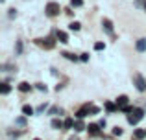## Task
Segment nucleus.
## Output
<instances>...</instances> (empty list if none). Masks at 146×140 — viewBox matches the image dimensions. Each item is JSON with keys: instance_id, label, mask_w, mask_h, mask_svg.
Instances as JSON below:
<instances>
[{"instance_id": "nucleus-1", "label": "nucleus", "mask_w": 146, "mask_h": 140, "mask_svg": "<svg viewBox=\"0 0 146 140\" xmlns=\"http://www.w3.org/2000/svg\"><path fill=\"white\" fill-rule=\"evenodd\" d=\"M143 118H144V109H133V112L128 114V122L131 124V126H137Z\"/></svg>"}, {"instance_id": "nucleus-2", "label": "nucleus", "mask_w": 146, "mask_h": 140, "mask_svg": "<svg viewBox=\"0 0 146 140\" xmlns=\"http://www.w3.org/2000/svg\"><path fill=\"white\" fill-rule=\"evenodd\" d=\"M44 11H46L48 17H57V15L61 13V6L57 2H48L46 7H44Z\"/></svg>"}, {"instance_id": "nucleus-3", "label": "nucleus", "mask_w": 146, "mask_h": 140, "mask_svg": "<svg viewBox=\"0 0 146 140\" xmlns=\"http://www.w3.org/2000/svg\"><path fill=\"white\" fill-rule=\"evenodd\" d=\"M133 85H135V89L139 92H144L146 90V79L141 74H133Z\"/></svg>"}, {"instance_id": "nucleus-4", "label": "nucleus", "mask_w": 146, "mask_h": 140, "mask_svg": "<svg viewBox=\"0 0 146 140\" xmlns=\"http://www.w3.org/2000/svg\"><path fill=\"white\" fill-rule=\"evenodd\" d=\"M39 46H43V48H46V50H52L54 46H56V41L52 39V37H46V39H37L35 41Z\"/></svg>"}, {"instance_id": "nucleus-5", "label": "nucleus", "mask_w": 146, "mask_h": 140, "mask_svg": "<svg viewBox=\"0 0 146 140\" xmlns=\"http://www.w3.org/2000/svg\"><path fill=\"white\" fill-rule=\"evenodd\" d=\"M56 39L59 41V43L67 44V43H68V33H67V32H61V30H57V32H56Z\"/></svg>"}, {"instance_id": "nucleus-6", "label": "nucleus", "mask_w": 146, "mask_h": 140, "mask_svg": "<svg viewBox=\"0 0 146 140\" xmlns=\"http://www.w3.org/2000/svg\"><path fill=\"white\" fill-rule=\"evenodd\" d=\"M102 28L106 30L109 35H113V22H111L109 18H104V20H102Z\"/></svg>"}, {"instance_id": "nucleus-7", "label": "nucleus", "mask_w": 146, "mask_h": 140, "mask_svg": "<svg viewBox=\"0 0 146 140\" xmlns=\"http://www.w3.org/2000/svg\"><path fill=\"white\" fill-rule=\"evenodd\" d=\"M87 114H91V111H89V105H83V107L80 109L78 112H76V116H78L80 120H83V118H85Z\"/></svg>"}, {"instance_id": "nucleus-8", "label": "nucleus", "mask_w": 146, "mask_h": 140, "mask_svg": "<svg viewBox=\"0 0 146 140\" xmlns=\"http://www.w3.org/2000/svg\"><path fill=\"white\" fill-rule=\"evenodd\" d=\"M87 131H89L91 135H94V137H98V135H100V124H89Z\"/></svg>"}, {"instance_id": "nucleus-9", "label": "nucleus", "mask_w": 146, "mask_h": 140, "mask_svg": "<svg viewBox=\"0 0 146 140\" xmlns=\"http://www.w3.org/2000/svg\"><path fill=\"white\" fill-rule=\"evenodd\" d=\"M135 48H137V52H146V39L144 37L135 43Z\"/></svg>"}, {"instance_id": "nucleus-10", "label": "nucleus", "mask_w": 146, "mask_h": 140, "mask_svg": "<svg viewBox=\"0 0 146 140\" xmlns=\"http://www.w3.org/2000/svg\"><path fill=\"white\" fill-rule=\"evenodd\" d=\"M22 114L24 116H32V114H35V109H33L32 105H22Z\"/></svg>"}, {"instance_id": "nucleus-11", "label": "nucleus", "mask_w": 146, "mask_h": 140, "mask_svg": "<svg viewBox=\"0 0 146 140\" xmlns=\"http://www.w3.org/2000/svg\"><path fill=\"white\" fill-rule=\"evenodd\" d=\"M74 129L78 131V133H82V131H85V129H87V126H85V124H83L82 120L78 118V120H76V122H74Z\"/></svg>"}, {"instance_id": "nucleus-12", "label": "nucleus", "mask_w": 146, "mask_h": 140, "mask_svg": "<svg viewBox=\"0 0 146 140\" xmlns=\"http://www.w3.org/2000/svg\"><path fill=\"white\" fill-rule=\"evenodd\" d=\"M104 107H106V111H107V112H117V109H120L118 105L111 103V101H106V103H104Z\"/></svg>"}, {"instance_id": "nucleus-13", "label": "nucleus", "mask_w": 146, "mask_h": 140, "mask_svg": "<svg viewBox=\"0 0 146 140\" xmlns=\"http://www.w3.org/2000/svg\"><path fill=\"white\" fill-rule=\"evenodd\" d=\"M128 100H129V98L126 96V94H122V96L117 98V105H118V107H124V105H128Z\"/></svg>"}, {"instance_id": "nucleus-14", "label": "nucleus", "mask_w": 146, "mask_h": 140, "mask_svg": "<svg viewBox=\"0 0 146 140\" xmlns=\"http://www.w3.org/2000/svg\"><path fill=\"white\" fill-rule=\"evenodd\" d=\"M19 90H21V92H28L30 89H32V85H30L28 81H22V83H19V87H17Z\"/></svg>"}, {"instance_id": "nucleus-15", "label": "nucleus", "mask_w": 146, "mask_h": 140, "mask_svg": "<svg viewBox=\"0 0 146 140\" xmlns=\"http://www.w3.org/2000/svg\"><path fill=\"white\" fill-rule=\"evenodd\" d=\"M61 127H65V122H61L59 118H54L52 120V129H61Z\"/></svg>"}, {"instance_id": "nucleus-16", "label": "nucleus", "mask_w": 146, "mask_h": 140, "mask_svg": "<svg viewBox=\"0 0 146 140\" xmlns=\"http://www.w3.org/2000/svg\"><path fill=\"white\" fill-rule=\"evenodd\" d=\"M61 55H63V57L65 59H68V61H78V55H74V54H70V52H63V54H61Z\"/></svg>"}, {"instance_id": "nucleus-17", "label": "nucleus", "mask_w": 146, "mask_h": 140, "mask_svg": "<svg viewBox=\"0 0 146 140\" xmlns=\"http://www.w3.org/2000/svg\"><path fill=\"white\" fill-rule=\"evenodd\" d=\"M9 90H11L9 83H0V92L2 94H9Z\"/></svg>"}, {"instance_id": "nucleus-18", "label": "nucleus", "mask_w": 146, "mask_h": 140, "mask_svg": "<svg viewBox=\"0 0 146 140\" xmlns=\"http://www.w3.org/2000/svg\"><path fill=\"white\" fill-rule=\"evenodd\" d=\"M146 137V129H135V138L137 140H143Z\"/></svg>"}, {"instance_id": "nucleus-19", "label": "nucleus", "mask_w": 146, "mask_h": 140, "mask_svg": "<svg viewBox=\"0 0 146 140\" xmlns=\"http://www.w3.org/2000/svg\"><path fill=\"white\" fill-rule=\"evenodd\" d=\"M80 28H82L80 22H70V24H68V30H72V32H78Z\"/></svg>"}, {"instance_id": "nucleus-20", "label": "nucleus", "mask_w": 146, "mask_h": 140, "mask_svg": "<svg viewBox=\"0 0 146 140\" xmlns=\"http://www.w3.org/2000/svg\"><path fill=\"white\" fill-rule=\"evenodd\" d=\"M65 122V129H72V127H74V120L72 118H67V120H63Z\"/></svg>"}, {"instance_id": "nucleus-21", "label": "nucleus", "mask_w": 146, "mask_h": 140, "mask_svg": "<svg viewBox=\"0 0 146 140\" xmlns=\"http://www.w3.org/2000/svg\"><path fill=\"white\" fill-rule=\"evenodd\" d=\"M15 124L21 126V127H24L26 126V118H24V116H19V118H15Z\"/></svg>"}, {"instance_id": "nucleus-22", "label": "nucleus", "mask_w": 146, "mask_h": 140, "mask_svg": "<svg viewBox=\"0 0 146 140\" xmlns=\"http://www.w3.org/2000/svg\"><path fill=\"white\" fill-rule=\"evenodd\" d=\"M70 6L72 7H82L83 6V0H70Z\"/></svg>"}, {"instance_id": "nucleus-23", "label": "nucleus", "mask_w": 146, "mask_h": 140, "mask_svg": "<svg viewBox=\"0 0 146 140\" xmlns=\"http://www.w3.org/2000/svg\"><path fill=\"white\" fill-rule=\"evenodd\" d=\"M133 109H135V107H131V105H124V107H120V111H122V112H128V114H129V112H133Z\"/></svg>"}, {"instance_id": "nucleus-24", "label": "nucleus", "mask_w": 146, "mask_h": 140, "mask_svg": "<svg viewBox=\"0 0 146 140\" xmlns=\"http://www.w3.org/2000/svg\"><path fill=\"white\" fill-rule=\"evenodd\" d=\"M122 133H124V131H122V127H118V126L113 127V135H115V137H120Z\"/></svg>"}, {"instance_id": "nucleus-25", "label": "nucleus", "mask_w": 146, "mask_h": 140, "mask_svg": "<svg viewBox=\"0 0 146 140\" xmlns=\"http://www.w3.org/2000/svg\"><path fill=\"white\" fill-rule=\"evenodd\" d=\"M48 107V105L46 103H43V105H39V107H37L35 109V112H37V114H41V112H44V109H46Z\"/></svg>"}, {"instance_id": "nucleus-26", "label": "nucleus", "mask_w": 146, "mask_h": 140, "mask_svg": "<svg viewBox=\"0 0 146 140\" xmlns=\"http://www.w3.org/2000/svg\"><path fill=\"white\" fill-rule=\"evenodd\" d=\"M57 112H59V114H61V112H63V111H61L59 107H52V109H50V111H48V114H57Z\"/></svg>"}, {"instance_id": "nucleus-27", "label": "nucleus", "mask_w": 146, "mask_h": 140, "mask_svg": "<svg viewBox=\"0 0 146 140\" xmlns=\"http://www.w3.org/2000/svg\"><path fill=\"white\" fill-rule=\"evenodd\" d=\"M35 89H37V90H41V92H46V85H43V83H37Z\"/></svg>"}, {"instance_id": "nucleus-28", "label": "nucleus", "mask_w": 146, "mask_h": 140, "mask_svg": "<svg viewBox=\"0 0 146 140\" xmlns=\"http://www.w3.org/2000/svg\"><path fill=\"white\" fill-rule=\"evenodd\" d=\"M104 48H106V44H104V43H96V44H94V50H96V52L104 50Z\"/></svg>"}, {"instance_id": "nucleus-29", "label": "nucleus", "mask_w": 146, "mask_h": 140, "mask_svg": "<svg viewBox=\"0 0 146 140\" xmlns=\"http://www.w3.org/2000/svg\"><path fill=\"white\" fill-rule=\"evenodd\" d=\"M89 111H91V114H98L100 109H98V107H94V105H89Z\"/></svg>"}, {"instance_id": "nucleus-30", "label": "nucleus", "mask_w": 146, "mask_h": 140, "mask_svg": "<svg viewBox=\"0 0 146 140\" xmlns=\"http://www.w3.org/2000/svg\"><path fill=\"white\" fill-rule=\"evenodd\" d=\"M7 17H9V18H15V17H17V9H9Z\"/></svg>"}, {"instance_id": "nucleus-31", "label": "nucleus", "mask_w": 146, "mask_h": 140, "mask_svg": "<svg viewBox=\"0 0 146 140\" xmlns=\"http://www.w3.org/2000/svg\"><path fill=\"white\" fill-rule=\"evenodd\" d=\"M80 61H83V63L89 61V54H82V55H80Z\"/></svg>"}, {"instance_id": "nucleus-32", "label": "nucleus", "mask_w": 146, "mask_h": 140, "mask_svg": "<svg viewBox=\"0 0 146 140\" xmlns=\"http://www.w3.org/2000/svg\"><path fill=\"white\" fill-rule=\"evenodd\" d=\"M17 54H22V43L17 41Z\"/></svg>"}, {"instance_id": "nucleus-33", "label": "nucleus", "mask_w": 146, "mask_h": 140, "mask_svg": "<svg viewBox=\"0 0 146 140\" xmlns=\"http://www.w3.org/2000/svg\"><path fill=\"white\" fill-rule=\"evenodd\" d=\"M68 140H78V137H70V138H68Z\"/></svg>"}, {"instance_id": "nucleus-34", "label": "nucleus", "mask_w": 146, "mask_h": 140, "mask_svg": "<svg viewBox=\"0 0 146 140\" xmlns=\"http://www.w3.org/2000/svg\"><path fill=\"white\" fill-rule=\"evenodd\" d=\"M33 140H41V138H33Z\"/></svg>"}, {"instance_id": "nucleus-35", "label": "nucleus", "mask_w": 146, "mask_h": 140, "mask_svg": "<svg viewBox=\"0 0 146 140\" xmlns=\"http://www.w3.org/2000/svg\"><path fill=\"white\" fill-rule=\"evenodd\" d=\"M144 9H146V4H144Z\"/></svg>"}]
</instances>
